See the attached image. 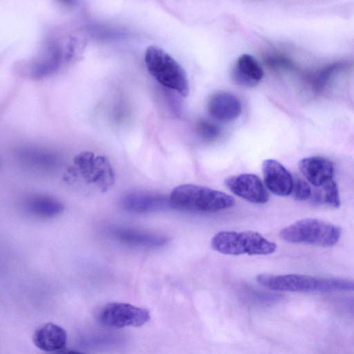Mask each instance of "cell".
<instances>
[{
	"instance_id": "12",
	"label": "cell",
	"mask_w": 354,
	"mask_h": 354,
	"mask_svg": "<svg viewBox=\"0 0 354 354\" xmlns=\"http://www.w3.org/2000/svg\"><path fill=\"white\" fill-rule=\"evenodd\" d=\"M299 169L308 183L316 187H320L333 180L335 174L333 162L322 156H311L301 160Z\"/></svg>"
},
{
	"instance_id": "20",
	"label": "cell",
	"mask_w": 354,
	"mask_h": 354,
	"mask_svg": "<svg viewBox=\"0 0 354 354\" xmlns=\"http://www.w3.org/2000/svg\"><path fill=\"white\" fill-rule=\"evenodd\" d=\"M56 354H86V353H81L79 351H62V352L57 353Z\"/></svg>"
},
{
	"instance_id": "6",
	"label": "cell",
	"mask_w": 354,
	"mask_h": 354,
	"mask_svg": "<svg viewBox=\"0 0 354 354\" xmlns=\"http://www.w3.org/2000/svg\"><path fill=\"white\" fill-rule=\"evenodd\" d=\"M97 318L101 324L111 328L139 327L149 321L150 313L145 308L130 304L111 302L101 308Z\"/></svg>"
},
{
	"instance_id": "18",
	"label": "cell",
	"mask_w": 354,
	"mask_h": 354,
	"mask_svg": "<svg viewBox=\"0 0 354 354\" xmlns=\"http://www.w3.org/2000/svg\"><path fill=\"white\" fill-rule=\"evenodd\" d=\"M196 131L200 137L207 142L216 139L220 133L219 127L206 120H201L197 123Z\"/></svg>"
},
{
	"instance_id": "16",
	"label": "cell",
	"mask_w": 354,
	"mask_h": 354,
	"mask_svg": "<svg viewBox=\"0 0 354 354\" xmlns=\"http://www.w3.org/2000/svg\"><path fill=\"white\" fill-rule=\"evenodd\" d=\"M24 206L28 212L42 218L54 217L64 209V205L60 201L41 194L28 196L24 201Z\"/></svg>"
},
{
	"instance_id": "10",
	"label": "cell",
	"mask_w": 354,
	"mask_h": 354,
	"mask_svg": "<svg viewBox=\"0 0 354 354\" xmlns=\"http://www.w3.org/2000/svg\"><path fill=\"white\" fill-rule=\"evenodd\" d=\"M122 205L129 212L147 213L162 210L171 206L169 198L149 192H133L122 198Z\"/></svg>"
},
{
	"instance_id": "17",
	"label": "cell",
	"mask_w": 354,
	"mask_h": 354,
	"mask_svg": "<svg viewBox=\"0 0 354 354\" xmlns=\"http://www.w3.org/2000/svg\"><path fill=\"white\" fill-rule=\"evenodd\" d=\"M320 187V190H317L315 194L313 193L311 197L313 201L338 207L340 205V198L338 186L334 179L329 180Z\"/></svg>"
},
{
	"instance_id": "21",
	"label": "cell",
	"mask_w": 354,
	"mask_h": 354,
	"mask_svg": "<svg viewBox=\"0 0 354 354\" xmlns=\"http://www.w3.org/2000/svg\"><path fill=\"white\" fill-rule=\"evenodd\" d=\"M348 310L354 313V301H351V303L347 304Z\"/></svg>"
},
{
	"instance_id": "1",
	"label": "cell",
	"mask_w": 354,
	"mask_h": 354,
	"mask_svg": "<svg viewBox=\"0 0 354 354\" xmlns=\"http://www.w3.org/2000/svg\"><path fill=\"white\" fill-rule=\"evenodd\" d=\"M257 281L263 286L276 291L302 293L354 292V280L339 277L261 274L257 276Z\"/></svg>"
},
{
	"instance_id": "14",
	"label": "cell",
	"mask_w": 354,
	"mask_h": 354,
	"mask_svg": "<svg viewBox=\"0 0 354 354\" xmlns=\"http://www.w3.org/2000/svg\"><path fill=\"white\" fill-rule=\"evenodd\" d=\"M32 341L40 350L48 352L59 351L66 344L67 334L60 326L47 323L35 330Z\"/></svg>"
},
{
	"instance_id": "19",
	"label": "cell",
	"mask_w": 354,
	"mask_h": 354,
	"mask_svg": "<svg viewBox=\"0 0 354 354\" xmlns=\"http://www.w3.org/2000/svg\"><path fill=\"white\" fill-rule=\"evenodd\" d=\"M292 193L297 201H306L312 197L313 192L310 185L302 178L297 177L294 178L293 189Z\"/></svg>"
},
{
	"instance_id": "2",
	"label": "cell",
	"mask_w": 354,
	"mask_h": 354,
	"mask_svg": "<svg viewBox=\"0 0 354 354\" xmlns=\"http://www.w3.org/2000/svg\"><path fill=\"white\" fill-rule=\"evenodd\" d=\"M172 207L200 212H216L232 207L234 198L204 186L185 184L175 187L169 196Z\"/></svg>"
},
{
	"instance_id": "4",
	"label": "cell",
	"mask_w": 354,
	"mask_h": 354,
	"mask_svg": "<svg viewBox=\"0 0 354 354\" xmlns=\"http://www.w3.org/2000/svg\"><path fill=\"white\" fill-rule=\"evenodd\" d=\"M212 248L227 255H268L275 252L277 245L254 231H222L211 240Z\"/></svg>"
},
{
	"instance_id": "15",
	"label": "cell",
	"mask_w": 354,
	"mask_h": 354,
	"mask_svg": "<svg viewBox=\"0 0 354 354\" xmlns=\"http://www.w3.org/2000/svg\"><path fill=\"white\" fill-rule=\"evenodd\" d=\"M113 234L119 241L131 246L156 248L167 242L162 236L132 228H117Z\"/></svg>"
},
{
	"instance_id": "13",
	"label": "cell",
	"mask_w": 354,
	"mask_h": 354,
	"mask_svg": "<svg viewBox=\"0 0 354 354\" xmlns=\"http://www.w3.org/2000/svg\"><path fill=\"white\" fill-rule=\"evenodd\" d=\"M230 75L235 84L251 88L257 86L262 80L263 71L252 55L243 54L236 60Z\"/></svg>"
},
{
	"instance_id": "9",
	"label": "cell",
	"mask_w": 354,
	"mask_h": 354,
	"mask_svg": "<svg viewBox=\"0 0 354 354\" xmlns=\"http://www.w3.org/2000/svg\"><path fill=\"white\" fill-rule=\"evenodd\" d=\"M262 171L265 185L271 192L281 196L292 193L294 178L279 162L273 159L265 160L262 164Z\"/></svg>"
},
{
	"instance_id": "11",
	"label": "cell",
	"mask_w": 354,
	"mask_h": 354,
	"mask_svg": "<svg viewBox=\"0 0 354 354\" xmlns=\"http://www.w3.org/2000/svg\"><path fill=\"white\" fill-rule=\"evenodd\" d=\"M209 115L220 121H231L241 113V102L234 94L218 91L212 93L207 101Z\"/></svg>"
},
{
	"instance_id": "3",
	"label": "cell",
	"mask_w": 354,
	"mask_h": 354,
	"mask_svg": "<svg viewBox=\"0 0 354 354\" xmlns=\"http://www.w3.org/2000/svg\"><path fill=\"white\" fill-rule=\"evenodd\" d=\"M145 62L149 73L162 86L174 90L183 97L189 93L185 71L162 48L151 45L147 48Z\"/></svg>"
},
{
	"instance_id": "7",
	"label": "cell",
	"mask_w": 354,
	"mask_h": 354,
	"mask_svg": "<svg viewBox=\"0 0 354 354\" xmlns=\"http://www.w3.org/2000/svg\"><path fill=\"white\" fill-rule=\"evenodd\" d=\"M73 162L87 182L95 184L101 191H106L113 184V171L106 157L82 151L75 157Z\"/></svg>"
},
{
	"instance_id": "5",
	"label": "cell",
	"mask_w": 354,
	"mask_h": 354,
	"mask_svg": "<svg viewBox=\"0 0 354 354\" xmlns=\"http://www.w3.org/2000/svg\"><path fill=\"white\" fill-rule=\"evenodd\" d=\"M341 233V229L331 223L317 218H304L283 228L279 236L291 243L329 247L337 243Z\"/></svg>"
},
{
	"instance_id": "8",
	"label": "cell",
	"mask_w": 354,
	"mask_h": 354,
	"mask_svg": "<svg viewBox=\"0 0 354 354\" xmlns=\"http://www.w3.org/2000/svg\"><path fill=\"white\" fill-rule=\"evenodd\" d=\"M225 184L237 196L255 204L266 203L269 194L259 176L253 174H241L227 178Z\"/></svg>"
}]
</instances>
